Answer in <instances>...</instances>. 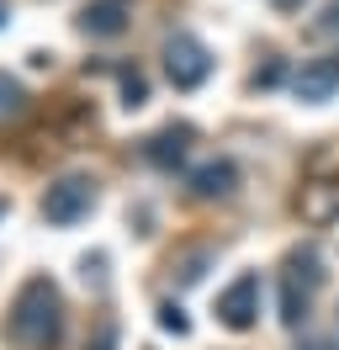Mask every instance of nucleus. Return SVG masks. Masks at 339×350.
Segmentation results:
<instances>
[{
  "instance_id": "1",
  "label": "nucleus",
  "mask_w": 339,
  "mask_h": 350,
  "mask_svg": "<svg viewBox=\"0 0 339 350\" xmlns=\"http://www.w3.org/2000/svg\"><path fill=\"white\" fill-rule=\"evenodd\" d=\"M5 334L21 350H59L64 340V297L48 276H27L16 292V303L5 313Z\"/></svg>"
},
{
  "instance_id": "2",
  "label": "nucleus",
  "mask_w": 339,
  "mask_h": 350,
  "mask_svg": "<svg viewBox=\"0 0 339 350\" xmlns=\"http://www.w3.org/2000/svg\"><path fill=\"white\" fill-rule=\"evenodd\" d=\"M90 207H96V180L90 175H59L42 191V218L53 228H74L80 218H90Z\"/></svg>"
},
{
  "instance_id": "3",
  "label": "nucleus",
  "mask_w": 339,
  "mask_h": 350,
  "mask_svg": "<svg viewBox=\"0 0 339 350\" xmlns=\"http://www.w3.org/2000/svg\"><path fill=\"white\" fill-rule=\"evenodd\" d=\"M165 75H170V85H175V90L207 85V75H212L207 43H202L196 32H170V43H165Z\"/></svg>"
},
{
  "instance_id": "4",
  "label": "nucleus",
  "mask_w": 339,
  "mask_h": 350,
  "mask_svg": "<svg viewBox=\"0 0 339 350\" xmlns=\"http://www.w3.org/2000/svg\"><path fill=\"white\" fill-rule=\"evenodd\" d=\"M260 297H265V282H260L254 271L233 276V282L223 286V297H217V324L233 329V334L254 329V324H260Z\"/></svg>"
},
{
  "instance_id": "5",
  "label": "nucleus",
  "mask_w": 339,
  "mask_h": 350,
  "mask_svg": "<svg viewBox=\"0 0 339 350\" xmlns=\"http://www.w3.org/2000/svg\"><path fill=\"white\" fill-rule=\"evenodd\" d=\"M339 90V53H318V59H302L292 69V96L308 101V107H323Z\"/></svg>"
},
{
  "instance_id": "6",
  "label": "nucleus",
  "mask_w": 339,
  "mask_h": 350,
  "mask_svg": "<svg viewBox=\"0 0 339 350\" xmlns=\"http://www.w3.org/2000/svg\"><path fill=\"white\" fill-rule=\"evenodd\" d=\"M191 144H196V128H191V122H170V128H159L154 138H144V159L154 170H180Z\"/></svg>"
},
{
  "instance_id": "7",
  "label": "nucleus",
  "mask_w": 339,
  "mask_h": 350,
  "mask_svg": "<svg viewBox=\"0 0 339 350\" xmlns=\"http://www.w3.org/2000/svg\"><path fill=\"white\" fill-rule=\"evenodd\" d=\"M186 186H191L196 202H223V197L239 191V165L233 159H207V165H196L186 175Z\"/></svg>"
},
{
  "instance_id": "8",
  "label": "nucleus",
  "mask_w": 339,
  "mask_h": 350,
  "mask_svg": "<svg viewBox=\"0 0 339 350\" xmlns=\"http://www.w3.org/2000/svg\"><path fill=\"white\" fill-rule=\"evenodd\" d=\"M127 16H133L127 0H90L80 11V32L85 38H117V32H127Z\"/></svg>"
},
{
  "instance_id": "9",
  "label": "nucleus",
  "mask_w": 339,
  "mask_h": 350,
  "mask_svg": "<svg viewBox=\"0 0 339 350\" xmlns=\"http://www.w3.org/2000/svg\"><path fill=\"white\" fill-rule=\"evenodd\" d=\"M297 213L313 223V228H329L339 218V186L329 180H313V186H302V197H297Z\"/></svg>"
},
{
  "instance_id": "10",
  "label": "nucleus",
  "mask_w": 339,
  "mask_h": 350,
  "mask_svg": "<svg viewBox=\"0 0 339 350\" xmlns=\"http://www.w3.org/2000/svg\"><path fill=\"white\" fill-rule=\"evenodd\" d=\"M308 308H313V292L292 276H281V324L286 329H302L308 324Z\"/></svg>"
},
{
  "instance_id": "11",
  "label": "nucleus",
  "mask_w": 339,
  "mask_h": 350,
  "mask_svg": "<svg viewBox=\"0 0 339 350\" xmlns=\"http://www.w3.org/2000/svg\"><path fill=\"white\" fill-rule=\"evenodd\" d=\"M207 265H212V250L196 244V250H180V255L170 260V276H175V286H196L207 276Z\"/></svg>"
},
{
  "instance_id": "12",
  "label": "nucleus",
  "mask_w": 339,
  "mask_h": 350,
  "mask_svg": "<svg viewBox=\"0 0 339 350\" xmlns=\"http://www.w3.org/2000/svg\"><path fill=\"white\" fill-rule=\"evenodd\" d=\"M27 111V90H21L16 75H0V122H16Z\"/></svg>"
},
{
  "instance_id": "13",
  "label": "nucleus",
  "mask_w": 339,
  "mask_h": 350,
  "mask_svg": "<svg viewBox=\"0 0 339 350\" xmlns=\"http://www.w3.org/2000/svg\"><path fill=\"white\" fill-rule=\"evenodd\" d=\"M148 101V80H144V69H122V107H144Z\"/></svg>"
},
{
  "instance_id": "14",
  "label": "nucleus",
  "mask_w": 339,
  "mask_h": 350,
  "mask_svg": "<svg viewBox=\"0 0 339 350\" xmlns=\"http://www.w3.org/2000/svg\"><path fill=\"white\" fill-rule=\"evenodd\" d=\"M159 329H165V334H175V340H180V334H191L186 308H180V303H159Z\"/></svg>"
},
{
  "instance_id": "15",
  "label": "nucleus",
  "mask_w": 339,
  "mask_h": 350,
  "mask_svg": "<svg viewBox=\"0 0 339 350\" xmlns=\"http://www.w3.org/2000/svg\"><path fill=\"white\" fill-rule=\"evenodd\" d=\"M281 80H286V64H281V59H271L265 69H254V80H249V85H254V90H275Z\"/></svg>"
},
{
  "instance_id": "16",
  "label": "nucleus",
  "mask_w": 339,
  "mask_h": 350,
  "mask_svg": "<svg viewBox=\"0 0 339 350\" xmlns=\"http://www.w3.org/2000/svg\"><path fill=\"white\" fill-rule=\"evenodd\" d=\"M80 276H85V286H96V292H101V286H106V255H85V260H80Z\"/></svg>"
},
{
  "instance_id": "17",
  "label": "nucleus",
  "mask_w": 339,
  "mask_h": 350,
  "mask_svg": "<svg viewBox=\"0 0 339 350\" xmlns=\"http://www.w3.org/2000/svg\"><path fill=\"white\" fill-rule=\"evenodd\" d=\"M85 350H117V324H111V319H101L96 340H85Z\"/></svg>"
},
{
  "instance_id": "18",
  "label": "nucleus",
  "mask_w": 339,
  "mask_h": 350,
  "mask_svg": "<svg viewBox=\"0 0 339 350\" xmlns=\"http://www.w3.org/2000/svg\"><path fill=\"white\" fill-rule=\"evenodd\" d=\"M313 32H339V0H329V5H323V16L313 22Z\"/></svg>"
},
{
  "instance_id": "19",
  "label": "nucleus",
  "mask_w": 339,
  "mask_h": 350,
  "mask_svg": "<svg viewBox=\"0 0 339 350\" xmlns=\"http://www.w3.org/2000/svg\"><path fill=\"white\" fill-rule=\"evenodd\" d=\"M297 350H339V340H302Z\"/></svg>"
},
{
  "instance_id": "20",
  "label": "nucleus",
  "mask_w": 339,
  "mask_h": 350,
  "mask_svg": "<svg viewBox=\"0 0 339 350\" xmlns=\"http://www.w3.org/2000/svg\"><path fill=\"white\" fill-rule=\"evenodd\" d=\"M297 5H302V0H275V11H297Z\"/></svg>"
},
{
  "instance_id": "21",
  "label": "nucleus",
  "mask_w": 339,
  "mask_h": 350,
  "mask_svg": "<svg viewBox=\"0 0 339 350\" xmlns=\"http://www.w3.org/2000/svg\"><path fill=\"white\" fill-rule=\"evenodd\" d=\"M5 22H11V5H0V27H5Z\"/></svg>"
}]
</instances>
